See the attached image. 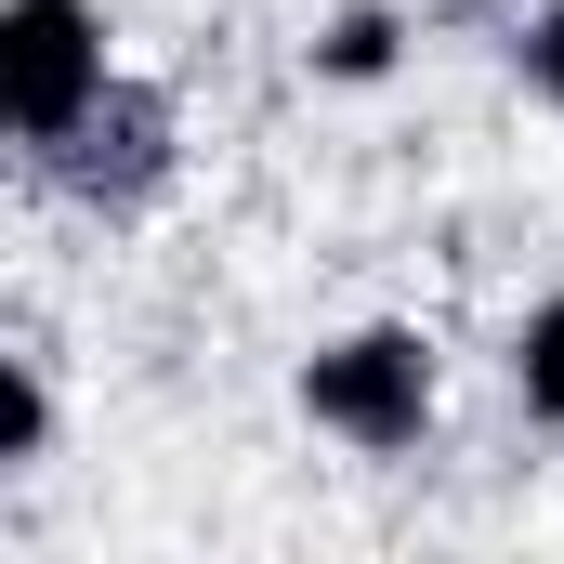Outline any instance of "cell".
<instances>
[{"label": "cell", "instance_id": "obj_5", "mask_svg": "<svg viewBox=\"0 0 564 564\" xmlns=\"http://www.w3.org/2000/svg\"><path fill=\"white\" fill-rule=\"evenodd\" d=\"M40 446H53V381L40 355H0V473H40Z\"/></svg>", "mask_w": 564, "mask_h": 564}, {"label": "cell", "instance_id": "obj_1", "mask_svg": "<svg viewBox=\"0 0 564 564\" xmlns=\"http://www.w3.org/2000/svg\"><path fill=\"white\" fill-rule=\"evenodd\" d=\"M171 171H184V106L158 79H106L66 132L40 144V184L66 210H93V224H144L171 197Z\"/></svg>", "mask_w": 564, "mask_h": 564}, {"label": "cell", "instance_id": "obj_3", "mask_svg": "<svg viewBox=\"0 0 564 564\" xmlns=\"http://www.w3.org/2000/svg\"><path fill=\"white\" fill-rule=\"evenodd\" d=\"M106 79L119 66H106V13L93 0H0V119H13L26 158L66 132Z\"/></svg>", "mask_w": 564, "mask_h": 564}, {"label": "cell", "instance_id": "obj_7", "mask_svg": "<svg viewBox=\"0 0 564 564\" xmlns=\"http://www.w3.org/2000/svg\"><path fill=\"white\" fill-rule=\"evenodd\" d=\"M525 79L564 106V0H539V26H525Z\"/></svg>", "mask_w": 564, "mask_h": 564}, {"label": "cell", "instance_id": "obj_2", "mask_svg": "<svg viewBox=\"0 0 564 564\" xmlns=\"http://www.w3.org/2000/svg\"><path fill=\"white\" fill-rule=\"evenodd\" d=\"M302 421L368 446V459H408L433 433V341L421 328H341L302 355Z\"/></svg>", "mask_w": 564, "mask_h": 564}, {"label": "cell", "instance_id": "obj_6", "mask_svg": "<svg viewBox=\"0 0 564 564\" xmlns=\"http://www.w3.org/2000/svg\"><path fill=\"white\" fill-rule=\"evenodd\" d=\"M381 66H394V13H381V0H355V13L315 40V79H381Z\"/></svg>", "mask_w": 564, "mask_h": 564}, {"label": "cell", "instance_id": "obj_4", "mask_svg": "<svg viewBox=\"0 0 564 564\" xmlns=\"http://www.w3.org/2000/svg\"><path fill=\"white\" fill-rule=\"evenodd\" d=\"M512 394H525V421H552L564 433V289L512 328Z\"/></svg>", "mask_w": 564, "mask_h": 564}]
</instances>
